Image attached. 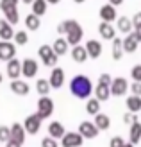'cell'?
I'll return each instance as SVG.
<instances>
[{
    "label": "cell",
    "mask_w": 141,
    "mask_h": 147,
    "mask_svg": "<svg viewBox=\"0 0 141 147\" xmlns=\"http://www.w3.org/2000/svg\"><path fill=\"white\" fill-rule=\"evenodd\" d=\"M70 92H72L73 97L88 100L91 97V93L95 92V88H93L91 79L88 76H75L70 81Z\"/></svg>",
    "instance_id": "obj_1"
},
{
    "label": "cell",
    "mask_w": 141,
    "mask_h": 147,
    "mask_svg": "<svg viewBox=\"0 0 141 147\" xmlns=\"http://www.w3.org/2000/svg\"><path fill=\"white\" fill-rule=\"evenodd\" d=\"M64 29H66V41L70 43V45H79L80 41H82V27H80V24L77 20H64Z\"/></svg>",
    "instance_id": "obj_2"
},
{
    "label": "cell",
    "mask_w": 141,
    "mask_h": 147,
    "mask_svg": "<svg viewBox=\"0 0 141 147\" xmlns=\"http://www.w3.org/2000/svg\"><path fill=\"white\" fill-rule=\"evenodd\" d=\"M38 56L39 59L43 61V65L48 68H55L57 67V54L54 52V49H52V45H41L38 49Z\"/></svg>",
    "instance_id": "obj_3"
},
{
    "label": "cell",
    "mask_w": 141,
    "mask_h": 147,
    "mask_svg": "<svg viewBox=\"0 0 141 147\" xmlns=\"http://www.w3.org/2000/svg\"><path fill=\"white\" fill-rule=\"evenodd\" d=\"M36 113L41 117V120L48 119V117L54 113V100H52L48 95L39 97V100H38V111H36Z\"/></svg>",
    "instance_id": "obj_4"
},
{
    "label": "cell",
    "mask_w": 141,
    "mask_h": 147,
    "mask_svg": "<svg viewBox=\"0 0 141 147\" xmlns=\"http://www.w3.org/2000/svg\"><path fill=\"white\" fill-rule=\"evenodd\" d=\"M16 57V45L13 41L0 40V61H11Z\"/></svg>",
    "instance_id": "obj_5"
},
{
    "label": "cell",
    "mask_w": 141,
    "mask_h": 147,
    "mask_svg": "<svg viewBox=\"0 0 141 147\" xmlns=\"http://www.w3.org/2000/svg\"><path fill=\"white\" fill-rule=\"evenodd\" d=\"M38 68H39L38 61L31 59V57H25V59L21 61V77H23V79H32V77H36Z\"/></svg>",
    "instance_id": "obj_6"
},
{
    "label": "cell",
    "mask_w": 141,
    "mask_h": 147,
    "mask_svg": "<svg viewBox=\"0 0 141 147\" xmlns=\"http://www.w3.org/2000/svg\"><path fill=\"white\" fill-rule=\"evenodd\" d=\"M79 133L84 136V140H93V138L98 136V127L95 126V122H90V120H84V122H80V126H79Z\"/></svg>",
    "instance_id": "obj_7"
},
{
    "label": "cell",
    "mask_w": 141,
    "mask_h": 147,
    "mask_svg": "<svg viewBox=\"0 0 141 147\" xmlns=\"http://www.w3.org/2000/svg\"><path fill=\"white\" fill-rule=\"evenodd\" d=\"M41 117L38 115V113H32V115H29V117H25V120H23V127H25V131L29 135H36L39 131V127H41Z\"/></svg>",
    "instance_id": "obj_8"
},
{
    "label": "cell",
    "mask_w": 141,
    "mask_h": 147,
    "mask_svg": "<svg viewBox=\"0 0 141 147\" xmlns=\"http://www.w3.org/2000/svg\"><path fill=\"white\" fill-rule=\"evenodd\" d=\"M84 144V136L75 131V133H66L61 138V147H80Z\"/></svg>",
    "instance_id": "obj_9"
},
{
    "label": "cell",
    "mask_w": 141,
    "mask_h": 147,
    "mask_svg": "<svg viewBox=\"0 0 141 147\" xmlns=\"http://www.w3.org/2000/svg\"><path fill=\"white\" fill-rule=\"evenodd\" d=\"M129 83L125 77H114L113 79V84H111V95H114V97H122V95L127 93L129 90Z\"/></svg>",
    "instance_id": "obj_10"
},
{
    "label": "cell",
    "mask_w": 141,
    "mask_h": 147,
    "mask_svg": "<svg viewBox=\"0 0 141 147\" xmlns=\"http://www.w3.org/2000/svg\"><path fill=\"white\" fill-rule=\"evenodd\" d=\"M48 81H50L52 90H59V88H63V84H64V70H63L61 67L52 68Z\"/></svg>",
    "instance_id": "obj_11"
},
{
    "label": "cell",
    "mask_w": 141,
    "mask_h": 147,
    "mask_svg": "<svg viewBox=\"0 0 141 147\" xmlns=\"http://www.w3.org/2000/svg\"><path fill=\"white\" fill-rule=\"evenodd\" d=\"M9 88H11V92L14 95H20V97L29 95V92H31V86H29V83L25 79H14V81H11Z\"/></svg>",
    "instance_id": "obj_12"
},
{
    "label": "cell",
    "mask_w": 141,
    "mask_h": 147,
    "mask_svg": "<svg viewBox=\"0 0 141 147\" xmlns=\"http://www.w3.org/2000/svg\"><path fill=\"white\" fill-rule=\"evenodd\" d=\"M5 74H7V77H9L11 81L20 79V77H21V61L16 59V57H14V59H11V61H7Z\"/></svg>",
    "instance_id": "obj_13"
},
{
    "label": "cell",
    "mask_w": 141,
    "mask_h": 147,
    "mask_svg": "<svg viewBox=\"0 0 141 147\" xmlns=\"http://www.w3.org/2000/svg\"><path fill=\"white\" fill-rule=\"evenodd\" d=\"M98 16L102 22H107V24H113L114 20H118V13H116V7L111 5V4H106L100 7V13Z\"/></svg>",
    "instance_id": "obj_14"
},
{
    "label": "cell",
    "mask_w": 141,
    "mask_h": 147,
    "mask_svg": "<svg viewBox=\"0 0 141 147\" xmlns=\"http://www.w3.org/2000/svg\"><path fill=\"white\" fill-rule=\"evenodd\" d=\"M25 136H27V131H25V127H23V124L14 122L13 126H11V140H14V142H18V144L23 145Z\"/></svg>",
    "instance_id": "obj_15"
},
{
    "label": "cell",
    "mask_w": 141,
    "mask_h": 147,
    "mask_svg": "<svg viewBox=\"0 0 141 147\" xmlns=\"http://www.w3.org/2000/svg\"><path fill=\"white\" fill-rule=\"evenodd\" d=\"M48 136H52V138H55V140H59L61 142V138L66 135V129H64V126L61 122H57V120H52L50 124H48Z\"/></svg>",
    "instance_id": "obj_16"
},
{
    "label": "cell",
    "mask_w": 141,
    "mask_h": 147,
    "mask_svg": "<svg viewBox=\"0 0 141 147\" xmlns=\"http://www.w3.org/2000/svg\"><path fill=\"white\" fill-rule=\"evenodd\" d=\"M98 32L102 40H114L116 38V31L113 24H107V22H100L98 25Z\"/></svg>",
    "instance_id": "obj_17"
},
{
    "label": "cell",
    "mask_w": 141,
    "mask_h": 147,
    "mask_svg": "<svg viewBox=\"0 0 141 147\" xmlns=\"http://www.w3.org/2000/svg\"><path fill=\"white\" fill-rule=\"evenodd\" d=\"M14 32L13 31V25L7 22L5 18H2L0 20V40H5V41H11L13 38H14Z\"/></svg>",
    "instance_id": "obj_18"
},
{
    "label": "cell",
    "mask_w": 141,
    "mask_h": 147,
    "mask_svg": "<svg viewBox=\"0 0 141 147\" xmlns=\"http://www.w3.org/2000/svg\"><path fill=\"white\" fill-rule=\"evenodd\" d=\"M86 50H88V56H90V59H96V57H100L102 56V45H100V41H96V40H90V41H86Z\"/></svg>",
    "instance_id": "obj_19"
},
{
    "label": "cell",
    "mask_w": 141,
    "mask_h": 147,
    "mask_svg": "<svg viewBox=\"0 0 141 147\" xmlns=\"http://www.w3.org/2000/svg\"><path fill=\"white\" fill-rule=\"evenodd\" d=\"M72 59L75 61V63H86L88 59H90L86 47H82V45H75V47H72Z\"/></svg>",
    "instance_id": "obj_20"
},
{
    "label": "cell",
    "mask_w": 141,
    "mask_h": 147,
    "mask_svg": "<svg viewBox=\"0 0 141 147\" xmlns=\"http://www.w3.org/2000/svg\"><path fill=\"white\" fill-rule=\"evenodd\" d=\"M138 45H139V41L136 40L134 32H130V34H127L123 38V50H125V54H134L138 50Z\"/></svg>",
    "instance_id": "obj_21"
},
{
    "label": "cell",
    "mask_w": 141,
    "mask_h": 147,
    "mask_svg": "<svg viewBox=\"0 0 141 147\" xmlns=\"http://www.w3.org/2000/svg\"><path fill=\"white\" fill-rule=\"evenodd\" d=\"M116 29L123 34H130L134 31V25H132V20L129 16H118L116 20Z\"/></svg>",
    "instance_id": "obj_22"
},
{
    "label": "cell",
    "mask_w": 141,
    "mask_h": 147,
    "mask_svg": "<svg viewBox=\"0 0 141 147\" xmlns=\"http://www.w3.org/2000/svg\"><path fill=\"white\" fill-rule=\"evenodd\" d=\"M129 142L134 145L141 142V122L139 120L129 126Z\"/></svg>",
    "instance_id": "obj_23"
},
{
    "label": "cell",
    "mask_w": 141,
    "mask_h": 147,
    "mask_svg": "<svg viewBox=\"0 0 141 147\" xmlns=\"http://www.w3.org/2000/svg\"><path fill=\"white\" fill-rule=\"evenodd\" d=\"M111 54H113V59L114 61H120L122 56L125 54V50H123V40L118 38V36L113 40V50H111Z\"/></svg>",
    "instance_id": "obj_24"
},
{
    "label": "cell",
    "mask_w": 141,
    "mask_h": 147,
    "mask_svg": "<svg viewBox=\"0 0 141 147\" xmlns=\"http://www.w3.org/2000/svg\"><path fill=\"white\" fill-rule=\"evenodd\" d=\"M95 126L98 127V131H107L111 127V119L106 115V113H98V115H95Z\"/></svg>",
    "instance_id": "obj_25"
},
{
    "label": "cell",
    "mask_w": 141,
    "mask_h": 147,
    "mask_svg": "<svg viewBox=\"0 0 141 147\" xmlns=\"http://www.w3.org/2000/svg\"><path fill=\"white\" fill-rule=\"evenodd\" d=\"M68 47H70V43L66 41V38H57L54 43H52V49H54V52L57 56H64L68 52Z\"/></svg>",
    "instance_id": "obj_26"
},
{
    "label": "cell",
    "mask_w": 141,
    "mask_h": 147,
    "mask_svg": "<svg viewBox=\"0 0 141 147\" xmlns=\"http://www.w3.org/2000/svg\"><path fill=\"white\" fill-rule=\"evenodd\" d=\"M95 97L98 99L100 102H106L109 97H111V86H104V84H96L95 88Z\"/></svg>",
    "instance_id": "obj_27"
},
{
    "label": "cell",
    "mask_w": 141,
    "mask_h": 147,
    "mask_svg": "<svg viewBox=\"0 0 141 147\" xmlns=\"http://www.w3.org/2000/svg\"><path fill=\"white\" fill-rule=\"evenodd\" d=\"M100 104H102V102L98 100V99H96V97H90V99H88L86 100V113L88 115H98L100 113Z\"/></svg>",
    "instance_id": "obj_28"
},
{
    "label": "cell",
    "mask_w": 141,
    "mask_h": 147,
    "mask_svg": "<svg viewBox=\"0 0 141 147\" xmlns=\"http://www.w3.org/2000/svg\"><path fill=\"white\" fill-rule=\"evenodd\" d=\"M125 104H127V109L130 113L141 111V97H139V95H130V97L125 100Z\"/></svg>",
    "instance_id": "obj_29"
},
{
    "label": "cell",
    "mask_w": 141,
    "mask_h": 147,
    "mask_svg": "<svg viewBox=\"0 0 141 147\" xmlns=\"http://www.w3.org/2000/svg\"><path fill=\"white\" fill-rule=\"evenodd\" d=\"M50 90H52V86H50V81L48 79H38V81H36V92L39 93V97L48 95Z\"/></svg>",
    "instance_id": "obj_30"
},
{
    "label": "cell",
    "mask_w": 141,
    "mask_h": 147,
    "mask_svg": "<svg viewBox=\"0 0 141 147\" xmlns=\"http://www.w3.org/2000/svg\"><path fill=\"white\" fill-rule=\"evenodd\" d=\"M39 25H41V20H39V16H36L34 13H31V14L25 16V27L29 29V31H38Z\"/></svg>",
    "instance_id": "obj_31"
},
{
    "label": "cell",
    "mask_w": 141,
    "mask_h": 147,
    "mask_svg": "<svg viewBox=\"0 0 141 147\" xmlns=\"http://www.w3.org/2000/svg\"><path fill=\"white\" fill-rule=\"evenodd\" d=\"M47 7H48V2L47 0H34L32 2V13L36 14V16H43V14L47 13Z\"/></svg>",
    "instance_id": "obj_32"
},
{
    "label": "cell",
    "mask_w": 141,
    "mask_h": 147,
    "mask_svg": "<svg viewBox=\"0 0 141 147\" xmlns=\"http://www.w3.org/2000/svg\"><path fill=\"white\" fill-rule=\"evenodd\" d=\"M18 2L20 0H0V9H2V13L18 9Z\"/></svg>",
    "instance_id": "obj_33"
},
{
    "label": "cell",
    "mask_w": 141,
    "mask_h": 147,
    "mask_svg": "<svg viewBox=\"0 0 141 147\" xmlns=\"http://www.w3.org/2000/svg\"><path fill=\"white\" fill-rule=\"evenodd\" d=\"M4 16H5V20L9 22L11 25H16L18 22H20V13H18V9H13V11H7V13H4Z\"/></svg>",
    "instance_id": "obj_34"
},
{
    "label": "cell",
    "mask_w": 141,
    "mask_h": 147,
    "mask_svg": "<svg viewBox=\"0 0 141 147\" xmlns=\"http://www.w3.org/2000/svg\"><path fill=\"white\" fill-rule=\"evenodd\" d=\"M14 43H16V45H27L29 43V34L25 31H18L14 34Z\"/></svg>",
    "instance_id": "obj_35"
},
{
    "label": "cell",
    "mask_w": 141,
    "mask_h": 147,
    "mask_svg": "<svg viewBox=\"0 0 141 147\" xmlns=\"http://www.w3.org/2000/svg\"><path fill=\"white\" fill-rule=\"evenodd\" d=\"M9 140H11V127H7V126H0V142L7 144Z\"/></svg>",
    "instance_id": "obj_36"
},
{
    "label": "cell",
    "mask_w": 141,
    "mask_h": 147,
    "mask_svg": "<svg viewBox=\"0 0 141 147\" xmlns=\"http://www.w3.org/2000/svg\"><path fill=\"white\" fill-rule=\"evenodd\" d=\"M41 147H61V142L52 138V136H45L41 140Z\"/></svg>",
    "instance_id": "obj_37"
},
{
    "label": "cell",
    "mask_w": 141,
    "mask_h": 147,
    "mask_svg": "<svg viewBox=\"0 0 141 147\" xmlns=\"http://www.w3.org/2000/svg\"><path fill=\"white\" fill-rule=\"evenodd\" d=\"M130 77L134 83H141V65H134L130 70Z\"/></svg>",
    "instance_id": "obj_38"
},
{
    "label": "cell",
    "mask_w": 141,
    "mask_h": 147,
    "mask_svg": "<svg viewBox=\"0 0 141 147\" xmlns=\"http://www.w3.org/2000/svg\"><path fill=\"white\" fill-rule=\"evenodd\" d=\"M139 119H138V115L136 113H130V111H127L123 115V124H127V126H130V124H134V122H138Z\"/></svg>",
    "instance_id": "obj_39"
},
{
    "label": "cell",
    "mask_w": 141,
    "mask_h": 147,
    "mask_svg": "<svg viewBox=\"0 0 141 147\" xmlns=\"http://www.w3.org/2000/svg\"><path fill=\"white\" fill-rule=\"evenodd\" d=\"M125 144L127 142H125L122 136H113L109 140V147H125Z\"/></svg>",
    "instance_id": "obj_40"
},
{
    "label": "cell",
    "mask_w": 141,
    "mask_h": 147,
    "mask_svg": "<svg viewBox=\"0 0 141 147\" xmlns=\"http://www.w3.org/2000/svg\"><path fill=\"white\" fill-rule=\"evenodd\" d=\"M98 84L111 86V84H113V77H111L109 74H100V77H98Z\"/></svg>",
    "instance_id": "obj_41"
},
{
    "label": "cell",
    "mask_w": 141,
    "mask_h": 147,
    "mask_svg": "<svg viewBox=\"0 0 141 147\" xmlns=\"http://www.w3.org/2000/svg\"><path fill=\"white\" fill-rule=\"evenodd\" d=\"M132 25H134V31H141V11L132 16Z\"/></svg>",
    "instance_id": "obj_42"
},
{
    "label": "cell",
    "mask_w": 141,
    "mask_h": 147,
    "mask_svg": "<svg viewBox=\"0 0 141 147\" xmlns=\"http://www.w3.org/2000/svg\"><path fill=\"white\" fill-rule=\"evenodd\" d=\"M129 90L132 92V95H139V97H141V83H134V81H132V84H130Z\"/></svg>",
    "instance_id": "obj_43"
},
{
    "label": "cell",
    "mask_w": 141,
    "mask_h": 147,
    "mask_svg": "<svg viewBox=\"0 0 141 147\" xmlns=\"http://www.w3.org/2000/svg\"><path fill=\"white\" fill-rule=\"evenodd\" d=\"M57 34H66V29H64V24H63V22L57 25Z\"/></svg>",
    "instance_id": "obj_44"
},
{
    "label": "cell",
    "mask_w": 141,
    "mask_h": 147,
    "mask_svg": "<svg viewBox=\"0 0 141 147\" xmlns=\"http://www.w3.org/2000/svg\"><path fill=\"white\" fill-rule=\"evenodd\" d=\"M5 147H21V144H18V142H14V140H9L5 144Z\"/></svg>",
    "instance_id": "obj_45"
},
{
    "label": "cell",
    "mask_w": 141,
    "mask_h": 147,
    "mask_svg": "<svg viewBox=\"0 0 141 147\" xmlns=\"http://www.w3.org/2000/svg\"><path fill=\"white\" fill-rule=\"evenodd\" d=\"M109 4H111V5H114V7H118V5H122V4H123V0H109Z\"/></svg>",
    "instance_id": "obj_46"
},
{
    "label": "cell",
    "mask_w": 141,
    "mask_h": 147,
    "mask_svg": "<svg viewBox=\"0 0 141 147\" xmlns=\"http://www.w3.org/2000/svg\"><path fill=\"white\" fill-rule=\"evenodd\" d=\"M132 32H134V36H136V40L141 43V31H132Z\"/></svg>",
    "instance_id": "obj_47"
},
{
    "label": "cell",
    "mask_w": 141,
    "mask_h": 147,
    "mask_svg": "<svg viewBox=\"0 0 141 147\" xmlns=\"http://www.w3.org/2000/svg\"><path fill=\"white\" fill-rule=\"evenodd\" d=\"M20 2H23V4H27V5H29V4L32 5V2H34V0H20Z\"/></svg>",
    "instance_id": "obj_48"
},
{
    "label": "cell",
    "mask_w": 141,
    "mask_h": 147,
    "mask_svg": "<svg viewBox=\"0 0 141 147\" xmlns=\"http://www.w3.org/2000/svg\"><path fill=\"white\" fill-rule=\"evenodd\" d=\"M47 2H48V4H59L61 0H47Z\"/></svg>",
    "instance_id": "obj_49"
},
{
    "label": "cell",
    "mask_w": 141,
    "mask_h": 147,
    "mask_svg": "<svg viewBox=\"0 0 141 147\" xmlns=\"http://www.w3.org/2000/svg\"><path fill=\"white\" fill-rule=\"evenodd\" d=\"M73 2H75V4H84L86 0H73Z\"/></svg>",
    "instance_id": "obj_50"
},
{
    "label": "cell",
    "mask_w": 141,
    "mask_h": 147,
    "mask_svg": "<svg viewBox=\"0 0 141 147\" xmlns=\"http://www.w3.org/2000/svg\"><path fill=\"white\" fill-rule=\"evenodd\" d=\"M125 147H134V144H130V142H129V144H125Z\"/></svg>",
    "instance_id": "obj_51"
},
{
    "label": "cell",
    "mask_w": 141,
    "mask_h": 147,
    "mask_svg": "<svg viewBox=\"0 0 141 147\" xmlns=\"http://www.w3.org/2000/svg\"><path fill=\"white\" fill-rule=\"evenodd\" d=\"M2 81H4V77H2V74H0V84H2Z\"/></svg>",
    "instance_id": "obj_52"
}]
</instances>
